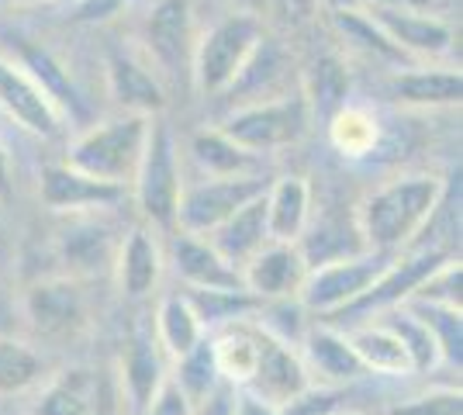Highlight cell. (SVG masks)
I'll list each match as a JSON object with an SVG mask.
<instances>
[{"instance_id":"6da1fadb","label":"cell","mask_w":463,"mask_h":415,"mask_svg":"<svg viewBox=\"0 0 463 415\" xmlns=\"http://www.w3.org/2000/svg\"><path fill=\"white\" fill-rule=\"evenodd\" d=\"M446 180L436 174H408L377 187L356 212V232L370 253H402L439 212Z\"/></svg>"},{"instance_id":"7a4b0ae2","label":"cell","mask_w":463,"mask_h":415,"mask_svg":"<svg viewBox=\"0 0 463 415\" xmlns=\"http://www.w3.org/2000/svg\"><path fill=\"white\" fill-rule=\"evenodd\" d=\"M149 125L153 118H142V115H118V118L100 121L70 142L62 163L100 184H115L128 191L149 142Z\"/></svg>"},{"instance_id":"3957f363","label":"cell","mask_w":463,"mask_h":415,"mask_svg":"<svg viewBox=\"0 0 463 415\" xmlns=\"http://www.w3.org/2000/svg\"><path fill=\"white\" fill-rule=\"evenodd\" d=\"M260 42H263V24L252 18L250 11L222 18L214 28H208L197 39L191 70L194 87L204 98L225 94L232 83L239 80V73L246 70V62H250V56L256 52Z\"/></svg>"},{"instance_id":"277c9868","label":"cell","mask_w":463,"mask_h":415,"mask_svg":"<svg viewBox=\"0 0 463 415\" xmlns=\"http://www.w3.org/2000/svg\"><path fill=\"white\" fill-rule=\"evenodd\" d=\"M311 125V108L305 100V90L294 87L284 98L263 100V104H246V108H235L222 132L252 156L260 153H273V149H284L301 142Z\"/></svg>"},{"instance_id":"5b68a950","label":"cell","mask_w":463,"mask_h":415,"mask_svg":"<svg viewBox=\"0 0 463 415\" xmlns=\"http://www.w3.org/2000/svg\"><path fill=\"white\" fill-rule=\"evenodd\" d=\"M136 191V204L146 222H153L159 229H176V204H180V163H176L174 136L163 121L149 125V142L138 163V174L132 180Z\"/></svg>"},{"instance_id":"8992f818","label":"cell","mask_w":463,"mask_h":415,"mask_svg":"<svg viewBox=\"0 0 463 415\" xmlns=\"http://www.w3.org/2000/svg\"><path fill=\"white\" fill-rule=\"evenodd\" d=\"M391 259L394 257H387V253H370V250H364V253H353V257L318 263V267L308 270L298 297H301V305L308 312H318V316L326 318L339 316L360 295H367V288L384 274Z\"/></svg>"},{"instance_id":"52a82bcc","label":"cell","mask_w":463,"mask_h":415,"mask_svg":"<svg viewBox=\"0 0 463 415\" xmlns=\"http://www.w3.org/2000/svg\"><path fill=\"white\" fill-rule=\"evenodd\" d=\"M267 191V180L260 174L250 177H208L194 187L180 191L176 204V232L187 236H212L235 212H242L250 201Z\"/></svg>"},{"instance_id":"ba28073f","label":"cell","mask_w":463,"mask_h":415,"mask_svg":"<svg viewBox=\"0 0 463 415\" xmlns=\"http://www.w3.org/2000/svg\"><path fill=\"white\" fill-rule=\"evenodd\" d=\"M146 45H149V56L163 77L176 80V83L180 77L191 80L194 49H197L191 4L187 0H159L146 21Z\"/></svg>"},{"instance_id":"9c48e42d","label":"cell","mask_w":463,"mask_h":415,"mask_svg":"<svg viewBox=\"0 0 463 415\" xmlns=\"http://www.w3.org/2000/svg\"><path fill=\"white\" fill-rule=\"evenodd\" d=\"M256 350H260L256 374H252L250 388H246L250 395L263 398L277 409H288L290 401H298L311 388L308 371H305L301 356L290 343L270 336L267 329L256 325Z\"/></svg>"},{"instance_id":"30bf717a","label":"cell","mask_w":463,"mask_h":415,"mask_svg":"<svg viewBox=\"0 0 463 415\" xmlns=\"http://www.w3.org/2000/svg\"><path fill=\"white\" fill-rule=\"evenodd\" d=\"M0 111L11 115L24 132L52 138L62 125V108L45 94L39 80L24 66L0 56Z\"/></svg>"},{"instance_id":"8fae6325","label":"cell","mask_w":463,"mask_h":415,"mask_svg":"<svg viewBox=\"0 0 463 415\" xmlns=\"http://www.w3.org/2000/svg\"><path fill=\"white\" fill-rule=\"evenodd\" d=\"M446 259L449 257L439 253V250H422V253H411V257H394L391 263H387L384 274L367 288V295H360L349 308H343L339 316H332V318L367 316V312L384 316V312H391V308L405 305L408 297L415 295V288H419L436 267H443Z\"/></svg>"},{"instance_id":"7c38bea8","label":"cell","mask_w":463,"mask_h":415,"mask_svg":"<svg viewBox=\"0 0 463 415\" xmlns=\"http://www.w3.org/2000/svg\"><path fill=\"white\" fill-rule=\"evenodd\" d=\"M39 194L49 212L90 215V212H104V208H115L118 201H125V187L100 184L66 163H49L39 177Z\"/></svg>"},{"instance_id":"4fadbf2b","label":"cell","mask_w":463,"mask_h":415,"mask_svg":"<svg viewBox=\"0 0 463 415\" xmlns=\"http://www.w3.org/2000/svg\"><path fill=\"white\" fill-rule=\"evenodd\" d=\"M24 312L45 339H77L87 329V295L77 280H45L24 297Z\"/></svg>"},{"instance_id":"5bb4252c","label":"cell","mask_w":463,"mask_h":415,"mask_svg":"<svg viewBox=\"0 0 463 415\" xmlns=\"http://www.w3.org/2000/svg\"><path fill=\"white\" fill-rule=\"evenodd\" d=\"M308 277V263L294 242H267L256 257L242 267V288L256 301H290L301 295V284Z\"/></svg>"},{"instance_id":"9a60e30c","label":"cell","mask_w":463,"mask_h":415,"mask_svg":"<svg viewBox=\"0 0 463 415\" xmlns=\"http://www.w3.org/2000/svg\"><path fill=\"white\" fill-rule=\"evenodd\" d=\"M170 263L176 277L187 284V291H246L242 274L218 257L204 236L176 232L170 242Z\"/></svg>"},{"instance_id":"2e32d148","label":"cell","mask_w":463,"mask_h":415,"mask_svg":"<svg viewBox=\"0 0 463 415\" xmlns=\"http://www.w3.org/2000/svg\"><path fill=\"white\" fill-rule=\"evenodd\" d=\"M402 56H446L453 49V28L425 11H367Z\"/></svg>"},{"instance_id":"e0dca14e","label":"cell","mask_w":463,"mask_h":415,"mask_svg":"<svg viewBox=\"0 0 463 415\" xmlns=\"http://www.w3.org/2000/svg\"><path fill=\"white\" fill-rule=\"evenodd\" d=\"M108 90L118 100V108L125 115H142V118H156L166 108V94L163 83L149 73V66L125 56V52H111L108 56Z\"/></svg>"},{"instance_id":"ac0fdd59","label":"cell","mask_w":463,"mask_h":415,"mask_svg":"<svg viewBox=\"0 0 463 415\" xmlns=\"http://www.w3.org/2000/svg\"><path fill=\"white\" fill-rule=\"evenodd\" d=\"M108 388L97 371H66L39 395L32 415H108Z\"/></svg>"},{"instance_id":"d6986e66","label":"cell","mask_w":463,"mask_h":415,"mask_svg":"<svg viewBox=\"0 0 463 415\" xmlns=\"http://www.w3.org/2000/svg\"><path fill=\"white\" fill-rule=\"evenodd\" d=\"M163 246L156 242L153 232L146 229H132L128 236L118 242V257H115V274L121 295L138 301V297H149L163 277Z\"/></svg>"},{"instance_id":"ffe728a7","label":"cell","mask_w":463,"mask_h":415,"mask_svg":"<svg viewBox=\"0 0 463 415\" xmlns=\"http://www.w3.org/2000/svg\"><path fill=\"white\" fill-rule=\"evenodd\" d=\"M270 242H301L311 225V187L305 177H280L263 191Z\"/></svg>"},{"instance_id":"44dd1931","label":"cell","mask_w":463,"mask_h":415,"mask_svg":"<svg viewBox=\"0 0 463 415\" xmlns=\"http://www.w3.org/2000/svg\"><path fill=\"white\" fill-rule=\"evenodd\" d=\"M294 87H301V83H294ZM294 87H290L288 52L280 49V42H273L263 35V42L256 45V52H252L250 62H246V70L239 73V80L232 83L225 94H250L246 104H263V100L284 98ZM246 104H242V108H246Z\"/></svg>"},{"instance_id":"7402d4cb","label":"cell","mask_w":463,"mask_h":415,"mask_svg":"<svg viewBox=\"0 0 463 415\" xmlns=\"http://www.w3.org/2000/svg\"><path fill=\"white\" fill-rule=\"evenodd\" d=\"M204 239L212 242L218 257L242 274V267H246V263H250V259L256 257V253H260L267 242H270L263 194H260L256 201H250L242 212H235V215H232L222 229H214L212 236H204Z\"/></svg>"},{"instance_id":"603a6c76","label":"cell","mask_w":463,"mask_h":415,"mask_svg":"<svg viewBox=\"0 0 463 415\" xmlns=\"http://www.w3.org/2000/svg\"><path fill=\"white\" fill-rule=\"evenodd\" d=\"M298 356H301L308 377L318 374L322 381H332V384H349V381L364 374L353 346L346 343V333H339L335 325H315L311 333H305Z\"/></svg>"},{"instance_id":"cb8c5ba5","label":"cell","mask_w":463,"mask_h":415,"mask_svg":"<svg viewBox=\"0 0 463 415\" xmlns=\"http://www.w3.org/2000/svg\"><path fill=\"white\" fill-rule=\"evenodd\" d=\"M208 346H212L218 381L229 384L232 391H246L252 374H256V356H260V350H256V322H250V318L232 322L214 339H208Z\"/></svg>"},{"instance_id":"d4e9b609","label":"cell","mask_w":463,"mask_h":415,"mask_svg":"<svg viewBox=\"0 0 463 415\" xmlns=\"http://www.w3.org/2000/svg\"><path fill=\"white\" fill-rule=\"evenodd\" d=\"M387 94L405 108H449L460 104L463 77L460 70H408L391 77Z\"/></svg>"},{"instance_id":"484cf974","label":"cell","mask_w":463,"mask_h":415,"mask_svg":"<svg viewBox=\"0 0 463 415\" xmlns=\"http://www.w3.org/2000/svg\"><path fill=\"white\" fill-rule=\"evenodd\" d=\"M346 343L353 346V354L360 360L364 374H384V377H408L411 360L408 350L402 346V339L387 329L384 322H370V325H356L346 333Z\"/></svg>"},{"instance_id":"4316f807","label":"cell","mask_w":463,"mask_h":415,"mask_svg":"<svg viewBox=\"0 0 463 415\" xmlns=\"http://www.w3.org/2000/svg\"><path fill=\"white\" fill-rule=\"evenodd\" d=\"M166 381L163 371V350L149 336H132L125 354H121V391L132 401L136 412H146L159 384Z\"/></svg>"},{"instance_id":"83f0119b","label":"cell","mask_w":463,"mask_h":415,"mask_svg":"<svg viewBox=\"0 0 463 415\" xmlns=\"http://www.w3.org/2000/svg\"><path fill=\"white\" fill-rule=\"evenodd\" d=\"M204 343V325L194 316L191 301L184 295H166L156 308V346L170 360L187 356Z\"/></svg>"},{"instance_id":"f1b7e54d","label":"cell","mask_w":463,"mask_h":415,"mask_svg":"<svg viewBox=\"0 0 463 415\" xmlns=\"http://www.w3.org/2000/svg\"><path fill=\"white\" fill-rule=\"evenodd\" d=\"M59 253H62V259L70 263V270L77 277H90V274H97V270L115 267L118 246L104 225L80 222V225H73V229L62 236Z\"/></svg>"},{"instance_id":"f546056e","label":"cell","mask_w":463,"mask_h":415,"mask_svg":"<svg viewBox=\"0 0 463 415\" xmlns=\"http://www.w3.org/2000/svg\"><path fill=\"white\" fill-rule=\"evenodd\" d=\"M328 142L335 153H343L346 159L370 156L381 146V121L370 108L360 104H343L332 118L326 121Z\"/></svg>"},{"instance_id":"4dcf8cb0","label":"cell","mask_w":463,"mask_h":415,"mask_svg":"<svg viewBox=\"0 0 463 415\" xmlns=\"http://www.w3.org/2000/svg\"><path fill=\"white\" fill-rule=\"evenodd\" d=\"M191 156L208 177H250L256 174V156L239 149L222 128H204L191 138Z\"/></svg>"},{"instance_id":"1f68e13d","label":"cell","mask_w":463,"mask_h":415,"mask_svg":"<svg viewBox=\"0 0 463 415\" xmlns=\"http://www.w3.org/2000/svg\"><path fill=\"white\" fill-rule=\"evenodd\" d=\"M301 90L311 108V118H332L349 94V73L339 56H318L315 66L308 70V77L301 80Z\"/></svg>"},{"instance_id":"d6a6232c","label":"cell","mask_w":463,"mask_h":415,"mask_svg":"<svg viewBox=\"0 0 463 415\" xmlns=\"http://www.w3.org/2000/svg\"><path fill=\"white\" fill-rule=\"evenodd\" d=\"M184 297L191 301L194 316L201 318L204 333L214 325L242 322L263 308V301H256L250 291H184Z\"/></svg>"},{"instance_id":"836d02e7","label":"cell","mask_w":463,"mask_h":415,"mask_svg":"<svg viewBox=\"0 0 463 415\" xmlns=\"http://www.w3.org/2000/svg\"><path fill=\"white\" fill-rule=\"evenodd\" d=\"M381 322H384L394 336L402 339V346L408 350V360H411V371H415V374L432 371V367H439V363H443V356H439V346H436L432 333L422 325V318L408 312L405 305H398V308L384 312Z\"/></svg>"},{"instance_id":"e575fe53","label":"cell","mask_w":463,"mask_h":415,"mask_svg":"<svg viewBox=\"0 0 463 415\" xmlns=\"http://www.w3.org/2000/svg\"><path fill=\"white\" fill-rule=\"evenodd\" d=\"M328 21H332V28L349 42V45H356L364 56H373V60L381 62H402L405 56L387 42V35L370 21L367 11H328Z\"/></svg>"},{"instance_id":"d590c367","label":"cell","mask_w":463,"mask_h":415,"mask_svg":"<svg viewBox=\"0 0 463 415\" xmlns=\"http://www.w3.org/2000/svg\"><path fill=\"white\" fill-rule=\"evenodd\" d=\"M42 381L39 354L14 336H0V395H21Z\"/></svg>"},{"instance_id":"8d00e7d4","label":"cell","mask_w":463,"mask_h":415,"mask_svg":"<svg viewBox=\"0 0 463 415\" xmlns=\"http://www.w3.org/2000/svg\"><path fill=\"white\" fill-rule=\"evenodd\" d=\"M405 308L411 316L422 318V325L432 333L439 356L446 363H457L460 367V346H463V318L457 308H443V305H429V301H405Z\"/></svg>"},{"instance_id":"74e56055","label":"cell","mask_w":463,"mask_h":415,"mask_svg":"<svg viewBox=\"0 0 463 415\" xmlns=\"http://www.w3.org/2000/svg\"><path fill=\"white\" fill-rule=\"evenodd\" d=\"M170 381H174L176 388L187 395V401H191V405L204 401V398L212 395L214 388L222 384V381H218V371H214L208 339H204L201 346H194L187 356H180V360H176V377H170Z\"/></svg>"},{"instance_id":"f35d334b","label":"cell","mask_w":463,"mask_h":415,"mask_svg":"<svg viewBox=\"0 0 463 415\" xmlns=\"http://www.w3.org/2000/svg\"><path fill=\"white\" fill-rule=\"evenodd\" d=\"M387 415H463L460 388H439V391L408 398L405 405H394Z\"/></svg>"},{"instance_id":"ab89813d","label":"cell","mask_w":463,"mask_h":415,"mask_svg":"<svg viewBox=\"0 0 463 415\" xmlns=\"http://www.w3.org/2000/svg\"><path fill=\"white\" fill-rule=\"evenodd\" d=\"M194 405L187 401V395L176 388L174 381L166 377L163 384H159V391L153 395V401L146 405V412L142 415H191Z\"/></svg>"},{"instance_id":"60d3db41","label":"cell","mask_w":463,"mask_h":415,"mask_svg":"<svg viewBox=\"0 0 463 415\" xmlns=\"http://www.w3.org/2000/svg\"><path fill=\"white\" fill-rule=\"evenodd\" d=\"M191 415H235V391L229 384H218L204 401L194 405Z\"/></svg>"},{"instance_id":"b9f144b4","label":"cell","mask_w":463,"mask_h":415,"mask_svg":"<svg viewBox=\"0 0 463 415\" xmlns=\"http://www.w3.org/2000/svg\"><path fill=\"white\" fill-rule=\"evenodd\" d=\"M121 4H125V0H80L77 18L80 21H108L121 11Z\"/></svg>"},{"instance_id":"7bdbcfd3","label":"cell","mask_w":463,"mask_h":415,"mask_svg":"<svg viewBox=\"0 0 463 415\" xmlns=\"http://www.w3.org/2000/svg\"><path fill=\"white\" fill-rule=\"evenodd\" d=\"M235 415H284V409H277L250 391H235Z\"/></svg>"},{"instance_id":"ee69618b","label":"cell","mask_w":463,"mask_h":415,"mask_svg":"<svg viewBox=\"0 0 463 415\" xmlns=\"http://www.w3.org/2000/svg\"><path fill=\"white\" fill-rule=\"evenodd\" d=\"M436 0H360L364 11H425L432 7Z\"/></svg>"},{"instance_id":"f6af8a7d","label":"cell","mask_w":463,"mask_h":415,"mask_svg":"<svg viewBox=\"0 0 463 415\" xmlns=\"http://www.w3.org/2000/svg\"><path fill=\"white\" fill-rule=\"evenodd\" d=\"M273 4L280 7V14H284V18H294V21L305 18L311 7H315V0H273Z\"/></svg>"},{"instance_id":"bcb514c9","label":"cell","mask_w":463,"mask_h":415,"mask_svg":"<svg viewBox=\"0 0 463 415\" xmlns=\"http://www.w3.org/2000/svg\"><path fill=\"white\" fill-rule=\"evenodd\" d=\"M4 198H11V159L0 146V201Z\"/></svg>"},{"instance_id":"7dc6e473","label":"cell","mask_w":463,"mask_h":415,"mask_svg":"<svg viewBox=\"0 0 463 415\" xmlns=\"http://www.w3.org/2000/svg\"><path fill=\"white\" fill-rule=\"evenodd\" d=\"M239 4H246V7H260V4H267V0H239Z\"/></svg>"},{"instance_id":"c3c4849f","label":"cell","mask_w":463,"mask_h":415,"mask_svg":"<svg viewBox=\"0 0 463 415\" xmlns=\"http://www.w3.org/2000/svg\"><path fill=\"white\" fill-rule=\"evenodd\" d=\"M0 4H39V0H0Z\"/></svg>"},{"instance_id":"681fc988","label":"cell","mask_w":463,"mask_h":415,"mask_svg":"<svg viewBox=\"0 0 463 415\" xmlns=\"http://www.w3.org/2000/svg\"><path fill=\"white\" fill-rule=\"evenodd\" d=\"M343 415H353V412H343Z\"/></svg>"}]
</instances>
